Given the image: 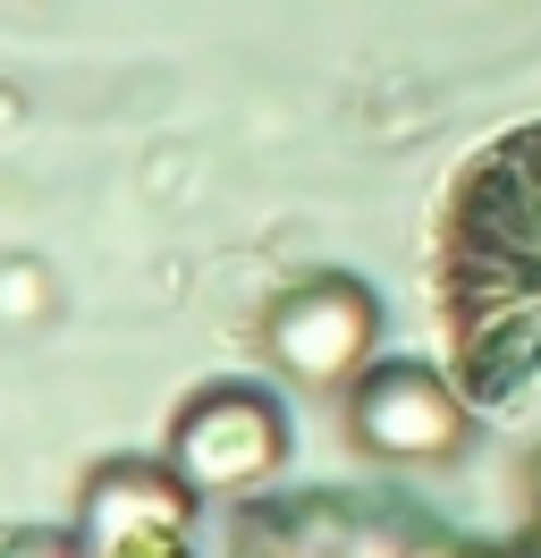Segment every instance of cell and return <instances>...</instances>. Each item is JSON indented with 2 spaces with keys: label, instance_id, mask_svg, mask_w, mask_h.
<instances>
[{
  "label": "cell",
  "instance_id": "5b68a950",
  "mask_svg": "<svg viewBox=\"0 0 541 558\" xmlns=\"http://www.w3.org/2000/svg\"><path fill=\"white\" fill-rule=\"evenodd\" d=\"M516 558H541V542H525V550H516Z\"/></svg>",
  "mask_w": 541,
  "mask_h": 558
},
{
  "label": "cell",
  "instance_id": "3957f363",
  "mask_svg": "<svg viewBox=\"0 0 541 558\" xmlns=\"http://www.w3.org/2000/svg\"><path fill=\"white\" fill-rule=\"evenodd\" d=\"M270 355L297 373L304 389H338L356 364L372 355V296L356 288V279H304V288H288L279 305H270Z\"/></svg>",
  "mask_w": 541,
  "mask_h": 558
},
{
  "label": "cell",
  "instance_id": "7a4b0ae2",
  "mask_svg": "<svg viewBox=\"0 0 541 558\" xmlns=\"http://www.w3.org/2000/svg\"><path fill=\"white\" fill-rule=\"evenodd\" d=\"M347 423L381 465H440L466 440V398L432 364H372L347 398Z\"/></svg>",
  "mask_w": 541,
  "mask_h": 558
},
{
  "label": "cell",
  "instance_id": "277c9868",
  "mask_svg": "<svg viewBox=\"0 0 541 558\" xmlns=\"http://www.w3.org/2000/svg\"><path fill=\"white\" fill-rule=\"evenodd\" d=\"M533 517H541V457H533Z\"/></svg>",
  "mask_w": 541,
  "mask_h": 558
},
{
  "label": "cell",
  "instance_id": "6da1fadb",
  "mask_svg": "<svg viewBox=\"0 0 541 558\" xmlns=\"http://www.w3.org/2000/svg\"><path fill=\"white\" fill-rule=\"evenodd\" d=\"M288 457V423L254 389H203L169 432V474L187 490H254L279 474Z\"/></svg>",
  "mask_w": 541,
  "mask_h": 558
}]
</instances>
